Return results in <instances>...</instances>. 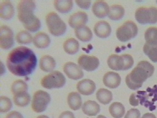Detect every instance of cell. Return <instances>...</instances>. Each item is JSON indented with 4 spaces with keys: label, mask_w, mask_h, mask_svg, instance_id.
Listing matches in <instances>:
<instances>
[{
    "label": "cell",
    "mask_w": 157,
    "mask_h": 118,
    "mask_svg": "<svg viewBox=\"0 0 157 118\" xmlns=\"http://www.w3.org/2000/svg\"><path fill=\"white\" fill-rule=\"evenodd\" d=\"M37 62L33 50L25 46H18L8 54L6 64L8 70L14 75L25 77L32 73Z\"/></svg>",
    "instance_id": "1"
},
{
    "label": "cell",
    "mask_w": 157,
    "mask_h": 118,
    "mask_svg": "<svg viewBox=\"0 0 157 118\" xmlns=\"http://www.w3.org/2000/svg\"><path fill=\"white\" fill-rule=\"evenodd\" d=\"M35 8V2L32 0L21 1L17 6L18 19L25 28L32 32L38 31L41 27L40 19L34 14Z\"/></svg>",
    "instance_id": "2"
},
{
    "label": "cell",
    "mask_w": 157,
    "mask_h": 118,
    "mask_svg": "<svg viewBox=\"0 0 157 118\" xmlns=\"http://www.w3.org/2000/svg\"><path fill=\"white\" fill-rule=\"evenodd\" d=\"M155 71V67L149 62L142 61L138 62L126 77V83L131 89L136 90L142 86L147 79L151 77Z\"/></svg>",
    "instance_id": "3"
},
{
    "label": "cell",
    "mask_w": 157,
    "mask_h": 118,
    "mask_svg": "<svg viewBox=\"0 0 157 118\" xmlns=\"http://www.w3.org/2000/svg\"><path fill=\"white\" fill-rule=\"evenodd\" d=\"M46 23L49 32L56 37L63 35L67 29L65 22L54 12H50L47 14Z\"/></svg>",
    "instance_id": "4"
},
{
    "label": "cell",
    "mask_w": 157,
    "mask_h": 118,
    "mask_svg": "<svg viewBox=\"0 0 157 118\" xmlns=\"http://www.w3.org/2000/svg\"><path fill=\"white\" fill-rule=\"evenodd\" d=\"M135 18L140 24H155L157 23V8L139 7L136 11Z\"/></svg>",
    "instance_id": "5"
},
{
    "label": "cell",
    "mask_w": 157,
    "mask_h": 118,
    "mask_svg": "<svg viewBox=\"0 0 157 118\" xmlns=\"http://www.w3.org/2000/svg\"><path fill=\"white\" fill-rule=\"evenodd\" d=\"M41 85L45 88H60L66 83L65 76L60 71H54L44 76L41 80Z\"/></svg>",
    "instance_id": "6"
},
{
    "label": "cell",
    "mask_w": 157,
    "mask_h": 118,
    "mask_svg": "<svg viewBox=\"0 0 157 118\" xmlns=\"http://www.w3.org/2000/svg\"><path fill=\"white\" fill-rule=\"evenodd\" d=\"M138 33V27L132 21L125 22L117 30V39L122 42H126L135 38Z\"/></svg>",
    "instance_id": "7"
},
{
    "label": "cell",
    "mask_w": 157,
    "mask_h": 118,
    "mask_svg": "<svg viewBox=\"0 0 157 118\" xmlns=\"http://www.w3.org/2000/svg\"><path fill=\"white\" fill-rule=\"evenodd\" d=\"M50 100L51 97L48 92L42 90L35 92L32 102L33 110L36 113L43 112L46 110Z\"/></svg>",
    "instance_id": "8"
},
{
    "label": "cell",
    "mask_w": 157,
    "mask_h": 118,
    "mask_svg": "<svg viewBox=\"0 0 157 118\" xmlns=\"http://www.w3.org/2000/svg\"><path fill=\"white\" fill-rule=\"evenodd\" d=\"M13 32L10 27L3 25L0 28L1 48L7 50L14 45Z\"/></svg>",
    "instance_id": "9"
},
{
    "label": "cell",
    "mask_w": 157,
    "mask_h": 118,
    "mask_svg": "<svg viewBox=\"0 0 157 118\" xmlns=\"http://www.w3.org/2000/svg\"><path fill=\"white\" fill-rule=\"evenodd\" d=\"M78 63L82 69L87 71H93L99 65V60L97 57L87 55H82L78 59Z\"/></svg>",
    "instance_id": "10"
},
{
    "label": "cell",
    "mask_w": 157,
    "mask_h": 118,
    "mask_svg": "<svg viewBox=\"0 0 157 118\" xmlns=\"http://www.w3.org/2000/svg\"><path fill=\"white\" fill-rule=\"evenodd\" d=\"M63 70L68 77L71 80H77L84 76L81 67L72 62H66L63 66Z\"/></svg>",
    "instance_id": "11"
},
{
    "label": "cell",
    "mask_w": 157,
    "mask_h": 118,
    "mask_svg": "<svg viewBox=\"0 0 157 118\" xmlns=\"http://www.w3.org/2000/svg\"><path fill=\"white\" fill-rule=\"evenodd\" d=\"M88 21V15L84 12H77L71 15L68 19V24L71 27L77 29L84 26Z\"/></svg>",
    "instance_id": "12"
},
{
    "label": "cell",
    "mask_w": 157,
    "mask_h": 118,
    "mask_svg": "<svg viewBox=\"0 0 157 118\" xmlns=\"http://www.w3.org/2000/svg\"><path fill=\"white\" fill-rule=\"evenodd\" d=\"M76 88L79 93L84 96H90L93 94L96 89L94 82L90 79H84L79 81Z\"/></svg>",
    "instance_id": "13"
},
{
    "label": "cell",
    "mask_w": 157,
    "mask_h": 118,
    "mask_svg": "<svg viewBox=\"0 0 157 118\" xmlns=\"http://www.w3.org/2000/svg\"><path fill=\"white\" fill-rule=\"evenodd\" d=\"M103 83L104 85L110 88H117L120 86L121 78L117 73L110 71L106 73L103 76Z\"/></svg>",
    "instance_id": "14"
},
{
    "label": "cell",
    "mask_w": 157,
    "mask_h": 118,
    "mask_svg": "<svg viewBox=\"0 0 157 118\" xmlns=\"http://www.w3.org/2000/svg\"><path fill=\"white\" fill-rule=\"evenodd\" d=\"M94 32L98 37L100 38H108L110 35L111 28L110 24L107 22L104 21L98 22L95 24Z\"/></svg>",
    "instance_id": "15"
},
{
    "label": "cell",
    "mask_w": 157,
    "mask_h": 118,
    "mask_svg": "<svg viewBox=\"0 0 157 118\" xmlns=\"http://www.w3.org/2000/svg\"><path fill=\"white\" fill-rule=\"evenodd\" d=\"M109 7L108 3L104 1H97L92 6V12L95 16L103 18L108 15Z\"/></svg>",
    "instance_id": "16"
},
{
    "label": "cell",
    "mask_w": 157,
    "mask_h": 118,
    "mask_svg": "<svg viewBox=\"0 0 157 118\" xmlns=\"http://www.w3.org/2000/svg\"><path fill=\"white\" fill-rule=\"evenodd\" d=\"M14 14V8L10 1H1L0 5V16L5 20L11 19Z\"/></svg>",
    "instance_id": "17"
},
{
    "label": "cell",
    "mask_w": 157,
    "mask_h": 118,
    "mask_svg": "<svg viewBox=\"0 0 157 118\" xmlns=\"http://www.w3.org/2000/svg\"><path fill=\"white\" fill-rule=\"evenodd\" d=\"M108 65L111 69L115 71H125V61L122 55L113 54L108 59Z\"/></svg>",
    "instance_id": "18"
},
{
    "label": "cell",
    "mask_w": 157,
    "mask_h": 118,
    "mask_svg": "<svg viewBox=\"0 0 157 118\" xmlns=\"http://www.w3.org/2000/svg\"><path fill=\"white\" fill-rule=\"evenodd\" d=\"M33 42L36 48H46L50 44V38L46 33L40 32L36 33L33 38Z\"/></svg>",
    "instance_id": "19"
},
{
    "label": "cell",
    "mask_w": 157,
    "mask_h": 118,
    "mask_svg": "<svg viewBox=\"0 0 157 118\" xmlns=\"http://www.w3.org/2000/svg\"><path fill=\"white\" fill-rule=\"evenodd\" d=\"M100 105L93 100H87L82 106V111L86 115L90 116H95L100 112Z\"/></svg>",
    "instance_id": "20"
},
{
    "label": "cell",
    "mask_w": 157,
    "mask_h": 118,
    "mask_svg": "<svg viewBox=\"0 0 157 118\" xmlns=\"http://www.w3.org/2000/svg\"><path fill=\"white\" fill-rule=\"evenodd\" d=\"M56 61L55 59L49 55H44L41 57L39 66L41 70L44 72H52L56 67Z\"/></svg>",
    "instance_id": "21"
},
{
    "label": "cell",
    "mask_w": 157,
    "mask_h": 118,
    "mask_svg": "<svg viewBox=\"0 0 157 118\" xmlns=\"http://www.w3.org/2000/svg\"><path fill=\"white\" fill-rule=\"evenodd\" d=\"M67 102L68 104L71 109L78 110L82 105L81 96L78 92H71L68 95Z\"/></svg>",
    "instance_id": "22"
},
{
    "label": "cell",
    "mask_w": 157,
    "mask_h": 118,
    "mask_svg": "<svg viewBox=\"0 0 157 118\" xmlns=\"http://www.w3.org/2000/svg\"><path fill=\"white\" fill-rule=\"evenodd\" d=\"M76 37L82 41L87 42L93 38V34L90 28L87 26H83L75 30Z\"/></svg>",
    "instance_id": "23"
},
{
    "label": "cell",
    "mask_w": 157,
    "mask_h": 118,
    "mask_svg": "<svg viewBox=\"0 0 157 118\" xmlns=\"http://www.w3.org/2000/svg\"><path fill=\"white\" fill-rule=\"evenodd\" d=\"M125 14V9L121 5H115L109 7L108 17L113 21H118L121 19Z\"/></svg>",
    "instance_id": "24"
},
{
    "label": "cell",
    "mask_w": 157,
    "mask_h": 118,
    "mask_svg": "<svg viewBox=\"0 0 157 118\" xmlns=\"http://www.w3.org/2000/svg\"><path fill=\"white\" fill-rule=\"evenodd\" d=\"M63 48L66 53L70 55H73L78 51L79 44L75 39L68 38L63 43Z\"/></svg>",
    "instance_id": "25"
},
{
    "label": "cell",
    "mask_w": 157,
    "mask_h": 118,
    "mask_svg": "<svg viewBox=\"0 0 157 118\" xmlns=\"http://www.w3.org/2000/svg\"><path fill=\"white\" fill-rule=\"evenodd\" d=\"M143 50L152 61L157 62V43L146 42Z\"/></svg>",
    "instance_id": "26"
},
{
    "label": "cell",
    "mask_w": 157,
    "mask_h": 118,
    "mask_svg": "<svg viewBox=\"0 0 157 118\" xmlns=\"http://www.w3.org/2000/svg\"><path fill=\"white\" fill-rule=\"evenodd\" d=\"M55 8L57 11L62 14L69 12L73 7V1L71 0L62 1L56 0L54 2Z\"/></svg>",
    "instance_id": "27"
},
{
    "label": "cell",
    "mask_w": 157,
    "mask_h": 118,
    "mask_svg": "<svg viewBox=\"0 0 157 118\" xmlns=\"http://www.w3.org/2000/svg\"><path fill=\"white\" fill-rule=\"evenodd\" d=\"M109 113L114 118H121L124 116L125 109L122 103L114 102L109 107Z\"/></svg>",
    "instance_id": "28"
},
{
    "label": "cell",
    "mask_w": 157,
    "mask_h": 118,
    "mask_svg": "<svg viewBox=\"0 0 157 118\" xmlns=\"http://www.w3.org/2000/svg\"><path fill=\"white\" fill-rule=\"evenodd\" d=\"M96 97L100 103L104 105L108 104L113 99V93L106 89H99L96 93Z\"/></svg>",
    "instance_id": "29"
},
{
    "label": "cell",
    "mask_w": 157,
    "mask_h": 118,
    "mask_svg": "<svg viewBox=\"0 0 157 118\" xmlns=\"http://www.w3.org/2000/svg\"><path fill=\"white\" fill-rule=\"evenodd\" d=\"M13 101L14 104L20 107H24L29 104L30 96L27 92H23L14 95Z\"/></svg>",
    "instance_id": "30"
},
{
    "label": "cell",
    "mask_w": 157,
    "mask_h": 118,
    "mask_svg": "<svg viewBox=\"0 0 157 118\" xmlns=\"http://www.w3.org/2000/svg\"><path fill=\"white\" fill-rule=\"evenodd\" d=\"M28 89V86L27 84L22 80H18L14 81L11 87V91L13 95L23 92H27Z\"/></svg>",
    "instance_id": "31"
},
{
    "label": "cell",
    "mask_w": 157,
    "mask_h": 118,
    "mask_svg": "<svg viewBox=\"0 0 157 118\" xmlns=\"http://www.w3.org/2000/svg\"><path fill=\"white\" fill-rule=\"evenodd\" d=\"M17 43L19 44H29L32 42V35L27 30H22L17 34L16 36Z\"/></svg>",
    "instance_id": "32"
},
{
    "label": "cell",
    "mask_w": 157,
    "mask_h": 118,
    "mask_svg": "<svg viewBox=\"0 0 157 118\" xmlns=\"http://www.w3.org/2000/svg\"><path fill=\"white\" fill-rule=\"evenodd\" d=\"M144 38L147 43H157V27L148 28L145 32Z\"/></svg>",
    "instance_id": "33"
},
{
    "label": "cell",
    "mask_w": 157,
    "mask_h": 118,
    "mask_svg": "<svg viewBox=\"0 0 157 118\" xmlns=\"http://www.w3.org/2000/svg\"><path fill=\"white\" fill-rule=\"evenodd\" d=\"M12 107V103L8 97L1 96L0 98V112L6 113Z\"/></svg>",
    "instance_id": "34"
},
{
    "label": "cell",
    "mask_w": 157,
    "mask_h": 118,
    "mask_svg": "<svg viewBox=\"0 0 157 118\" xmlns=\"http://www.w3.org/2000/svg\"><path fill=\"white\" fill-rule=\"evenodd\" d=\"M122 55L125 61V71L129 70L134 64L132 57L129 54H123Z\"/></svg>",
    "instance_id": "35"
},
{
    "label": "cell",
    "mask_w": 157,
    "mask_h": 118,
    "mask_svg": "<svg viewBox=\"0 0 157 118\" xmlns=\"http://www.w3.org/2000/svg\"><path fill=\"white\" fill-rule=\"evenodd\" d=\"M124 118H141V113L137 109L132 108L127 112Z\"/></svg>",
    "instance_id": "36"
},
{
    "label": "cell",
    "mask_w": 157,
    "mask_h": 118,
    "mask_svg": "<svg viewBox=\"0 0 157 118\" xmlns=\"http://www.w3.org/2000/svg\"><path fill=\"white\" fill-rule=\"evenodd\" d=\"M76 3L79 7L83 9H88L91 5L90 1H76Z\"/></svg>",
    "instance_id": "37"
},
{
    "label": "cell",
    "mask_w": 157,
    "mask_h": 118,
    "mask_svg": "<svg viewBox=\"0 0 157 118\" xmlns=\"http://www.w3.org/2000/svg\"><path fill=\"white\" fill-rule=\"evenodd\" d=\"M129 102L130 104L132 105L133 106H137L140 103V100L136 97V94L135 93H132L130 96Z\"/></svg>",
    "instance_id": "38"
},
{
    "label": "cell",
    "mask_w": 157,
    "mask_h": 118,
    "mask_svg": "<svg viewBox=\"0 0 157 118\" xmlns=\"http://www.w3.org/2000/svg\"><path fill=\"white\" fill-rule=\"evenodd\" d=\"M5 118H23V116L19 112L16 111H12L8 113Z\"/></svg>",
    "instance_id": "39"
},
{
    "label": "cell",
    "mask_w": 157,
    "mask_h": 118,
    "mask_svg": "<svg viewBox=\"0 0 157 118\" xmlns=\"http://www.w3.org/2000/svg\"><path fill=\"white\" fill-rule=\"evenodd\" d=\"M59 118H75V116L70 111H65L60 114Z\"/></svg>",
    "instance_id": "40"
},
{
    "label": "cell",
    "mask_w": 157,
    "mask_h": 118,
    "mask_svg": "<svg viewBox=\"0 0 157 118\" xmlns=\"http://www.w3.org/2000/svg\"><path fill=\"white\" fill-rule=\"evenodd\" d=\"M141 118H157L156 116L152 113H147L144 114Z\"/></svg>",
    "instance_id": "41"
},
{
    "label": "cell",
    "mask_w": 157,
    "mask_h": 118,
    "mask_svg": "<svg viewBox=\"0 0 157 118\" xmlns=\"http://www.w3.org/2000/svg\"><path fill=\"white\" fill-rule=\"evenodd\" d=\"M36 118H49L48 116H38Z\"/></svg>",
    "instance_id": "42"
},
{
    "label": "cell",
    "mask_w": 157,
    "mask_h": 118,
    "mask_svg": "<svg viewBox=\"0 0 157 118\" xmlns=\"http://www.w3.org/2000/svg\"><path fill=\"white\" fill-rule=\"evenodd\" d=\"M97 118H107L105 116H98Z\"/></svg>",
    "instance_id": "43"
},
{
    "label": "cell",
    "mask_w": 157,
    "mask_h": 118,
    "mask_svg": "<svg viewBox=\"0 0 157 118\" xmlns=\"http://www.w3.org/2000/svg\"><path fill=\"white\" fill-rule=\"evenodd\" d=\"M156 2H157V1H156Z\"/></svg>",
    "instance_id": "44"
}]
</instances>
